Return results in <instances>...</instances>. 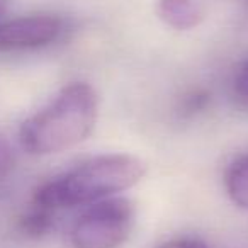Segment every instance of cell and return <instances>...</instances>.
<instances>
[{
	"label": "cell",
	"mask_w": 248,
	"mask_h": 248,
	"mask_svg": "<svg viewBox=\"0 0 248 248\" xmlns=\"http://www.w3.org/2000/svg\"><path fill=\"white\" fill-rule=\"evenodd\" d=\"M146 173L143 160L126 153H110L87 160L36 189L32 202L51 211L83 206L131 189Z\"/></svg>",
	"instance_id": "1"
},
{
	"label": "cell",
	"mask_w": 248,
	"mask_h": 248,
	"mask_svg": "<svg viewBox=\"0 0 248 248\" xmlns=\"http://www.w3.org/2000/svg\"><path fill=\"white\" fill-rule=\"evenodd\" d=\"M99 99L89 83L75 82L63 87L58 95L19 129L22 148L31 155L65 152L92 135L97 123Z\"/></svg>",
	"instance_id": "2"
},
{
	"label": "cell",
	"mask_w": 248,
	"mask_h": 248,
	"mask_svg": "<svg viewBox=\"0 0 248 248\" xmlns=\"http://www.w3.org/2000/svg\"><path fill=\"white\" fill-rule=\"evenodd\" d=\"M135 206L126 197H107L90 204L72 228L75 248H117L129 238Z\"/></svg>",
	"instance_id": "3"
},
{
	"label": "cell",
	"mask_w": 248,
	"mask_h": 248,
	"mask_svg": "<svg viewBox=\"0 0 248 248\" xmlns=\"http://www.w3.org/2000/svg\"><path fill=\"white\" fill-rule=\"evenodd\" d=\"M62 32V21L53 16H28L0 22V51L36 49L53 43Z\"/></svg>",
	"instance_id": "4"
},
{
	"label": "cell",
	"mask_w": 248,
	"mask_h": 248,
	"mask_svg": "<svg viewBox=\"0 0 248 248\" xmlns=\"http://www.w3.org/2000/svg\"><path fill=\"white\" fill-rule=\"evenodd\" d=\"M156 12L167 26L177 31L197 28L206 17V11L199 0H160Z\"/></svg>",
	"instance_id": "5"
},
{
	"label": "cell",
	"mask_w": 248,
	"mask_h": 248,
	"mask_svg": "<svg viewBox=\"0 0 248 248\" xmlns=\"http://www.w3.org/2000/svg\"><path fill=\"white\" fill-rule=\"evenodd\" d=\"M224 187L231 201L248 211V155L231 162L224 173Z\"/></svg>",
	"instance_id": "6"
},
{
	"label": "cell",
	"mask_w": 248,
	"mask_h": 248,
	"mask_svg": "<svg viewBox=\"0 0 248 248\" xmlns=\"http://www.w3.org/2000/svg\"><path fill=\"white\" fill-rule=\"evenodd\" d=\"M53 221H55V211L32 202L29 211L19 221V228L26 236L41 238L51 230Z\"/></svg>",
	"instance_id": "7"
},
{
	"label": "cell",
	"mask_w": 248,
	"mask_h": 248,
	"mask_svg": "<svg viewBox=\"0 0 248 248\" xmlns=\"http://www.w3.org/2000/svg\"><path fill=\"white\" fill-rule=\"evenodd\" d=\"M233 89L238 99H241L245 104H248V58L238 66L236 75L233 80Z\"/></svg>",
	"instance_id": "8"
},
{
	"label": "cell",
	"mask_w": 248,
	"mask_h": 248,
	"mask_svg": "<svg viewBox=\"0 0 248 248\" xmlns=\"http://www.w3.org/2000/svg\"><path fill=\"white\" fill-rule=\"evenodd\" d=\"M14 169V153L11 146L0 138V177H5Z\"/></svg>",
	"instance_id": "9"
},
{
	"label": "cell",
	"mask_w": 248,
	"mask_h": 248,
	"mask_svg": "<svg viewBox=\"0 0 248 248\" xmlns=\"http://www.w3.org/2000/svg\"><path fill=\"white\" fill-rule=\"evenodd\" d=\"M155 248H209L206 243L201 240H194V238H175V240L163 241V243L156 245Z\"/></svg>",
	"instance_id": "10"
},
{
	"label": "cell",
	"mask_w": 248,
	"mask_h": 248,
	"mask_svg": "<svg viewBox=\"0 0 248 248\" xmlns=\"http://www.w3.org/2000/svg\"><path fill=\"white\" fill-rule=\"evenodd\" d=\"M207 100H209L207 93L196 92V93H192L189 99H186V102H184V107H186V110H189V112H196V110L202 109V107L206 106Z\"/></svg>",
	"instance_id": "11"
},
{
	"label": "cell",
	"mask_w": 248,
	"mask_h": 248,
	"mask_svg": "<svg viewBox=\"0 0 248 248\" xmlns=\"http://www.w3.org/2000/svg\"><path fill=\"white\" fill-rule=\"evenodd\" d=\"M7 5H9V0H0V14H4Z\"/></svg>",
	"instance_id": "12"
}]
</instances>
